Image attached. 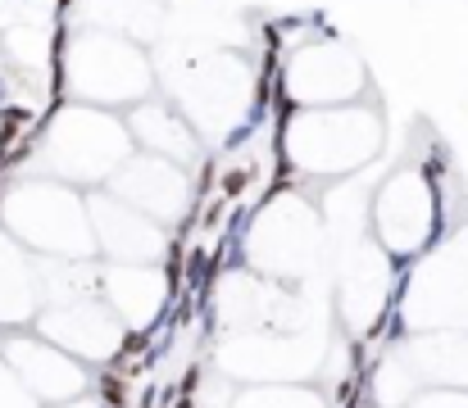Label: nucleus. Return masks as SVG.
Segmentation results:
<instances>
[{"mask_svg":"<svg viewBox=\"0 0 468 408\" xmlns=\"http://www.w3.org/2000/svg\"><path fill=\"white\" fill-rule=\"evenodd\" d=\"M5 227L18 246L46 259H91V214L87 200L59 182H27L5 200Z\"/></svg>","mask_w":468,"mask_h":408,"instance_id":"nucleus-3","label":"nucleus"},{"mask_svg":"<svg viewBox=\"0 0 468 408\" xmlns=\"http://www.w3.org/2000/svg\"><path fill=\"white\" fill-rule=\"evenodd\" d=\"M69 82L91 105H142L151 96V64L128 37L82 32L69 50Z\"/></svg>","mask_w":468,"mask_h":408,"instance_id":"nucleus-7","label":"nucleus"},{"mask_svg":"<svg viewBox=\"0 0 468 408\" xmlns=\"http://www.w3.org/2000/svg\"><path fill=\"white\" fill-rule=\"evenodd\" d=\"M128 136H133V145H142L146 154L168 159V163H177V168H191L196 154H200L196 128H191L177 110L155 105V100H142V105L128 114Z\"/></svg>","mask_w":468,"mask_h":408,"instance_id":"nucleus-15","label":"nucleus"},{"mask_svg":"<svg viewBox=\"0 0 468 408\" xmlns=\"http://www.w3.org/2000/svg\"><path fill=\"white\" fill-rule=\"evenodd\" d=\"M55 408H105V404H101V395L91 391V395H78V400H69V404H55Z\"/></svg>","mask_w":468,"mask_h":408,"instance_id":"nucleus-22","label":"nucleus"},{"mask_svg":"<svg viewBox=\"0 0 468 408\" xmlns=\"http://www.w3.org/2000/svg\"><path fill=\"white\" fill-rule=\"evenodd\" d=\"M400 350L423 386L468 391V331H423L400 340Z\"/></svg>","mask_w":468,"mask_h":408,"instance_id":"nucleus-17","label":"nucleus"},{"mask_svg":"<svg viewBox=\"0 0 468 408\" xmlns=\"http://www.w3.org/2000/svg\"><path fill=\"white\" fill-rule=\"evenodd\" d=\"M46 159L69 182H110L133 159V136H128V123L91 105H73L50 123Z\"/></svg>","mask_w":468,"mask_h":408,"instance_id":"nucleus-5","label":"nucleus"},{"mask_svg":"<svg viewBox=\"0 0 468 408\" xmlns=\"http://www.w3.org/2000/svg\"><path fill=\"white\" fill-rule=\"evenodd\" d=\"M419 391H423V382H419V372L410 368V359H405L400 345L387 350V354L378 359V368L368 372V400H373V408H405Z\"/></svg>","mask_w":468,"mask_h":408,"instance_id":"nucleus-18","label":"nucleus"},{"mask_svg":"<svg viewBox=\"0 0 468 408\" xmlns=\"http://www.w3.org/2000/svg\"><path fill=\"white\" fill-rule=\"evenodd\" d=\"M87 214H91L96 255H105L110 264H159L168 255L164 227L155 218L137 214L133 204H123L119 195H91Z\"/></svg>","mask_w":468,"mask_h":408,"instance_id":"nucleus-12","label":"nucleus"},{"mask_svg":"<svg viewBox=\"0 0 468 408\" xmlns=\"http://www.w3.org/2000/svg\"><path fill=\"white\" fill-rule=\"evenodd\" d=\"M391 295H396V264L382 255V246L373 236L341 241V268H336V318H341V327L355 340L373 336L391 313Z\"/></svg>","mask_w":468,"mask_h":408,"instance_id":"nucleus-8","label":"nucleus"},{"mask_svg":"<svg viewBox=\"0 0 468 408\" xmlns=\"http://www.w3.org/2000/svg\"><path fill=\"white\" fill-rule=\"evenodd\" d=\"M110 195H119L123 204H133L137 214L155 218L159 227L177 223L191 204V182L186 168L155 159V154H133L114 177H110Z\"/></svg>","mask_w":468,"mask_h":408,"instance_id":"nucleus-13","label":"nucleus"},{"mask_svg":"<svg viewBox=\"0 0 468 408\" xmlns=\"http://www.w3.org/2000/svg\"><path fill=\"white\" fill-rule=\"evenodd\" d=\"M37 313H41L37 259H32L9 232H0V327H5V331L32 327Z\"/></svg>","mask_w":468,"mask_h":408,"instance_id":"nucleus-16","label":"nucleus"},{"mask_svg":"<svg viewBox=\"0 0 468 408\" xmlns=\"http://www.w3.org/2000/svg\"><path fill=\"white\" fill-rule=\"evenodd\" d=\"M228 408H332V404L310 382H269V386H237Z\"/></svg>","mask_w":468,"mask_h":408,"instance_id":"nucleus-19","label":"nucleus"},{"mask_svg":"<svg viewBox=\"0 0 468 408\" xmlns=\"http://www.w3.org/2000/svg\"><path fill=\"white\" fill-rule=\"evenodd\" d=\"M282 82L301 110H327V105H350L364 91V68H359L355 50H346L336 41H314L287 59Z\"/></svg>","mask_w":468,"mask_h":408,"instance_id":"nucleus-11","label":"nucleus"},{"mask_svg":"<svg viewBox=\"0 0 468 408\" xmlns=\"http://www.w3.org/2000/svg\"><path fill=\"white\" fill-rule=\"evenodd\" d=\"M382 145V123L373 110L359 105H327V110H301L282 128V154L296 173L332 182L355 168H364Z\"/></svg>","mask_w":468,"mask_h":408,"instance_id":"nucleus-1","label":"nucleus"},{"mask_svg":"<svg viewBox=\"0 0 468 408\" xmlns=\"http://www.w3.org/2000/svg\"><path fill=\"white\" fill-rule=\"evenodd\" d=\"M0 408H37V400L23 391V382L14 377V368L0 359Z\"/></svg>","mask_w":468,"mask_h":408,"instance_id":"nucleus-21","label":"nucleus"},{"mask_svg":"<svg viewBox=\"0 0 468 408\" xmlns=\"http://www.w3.org/2000/svg\"><path fill=\"white\" fill-rule=\"evenodd\" d=\"M327 345L314 331H228L214 363L237 386H269V382H310L318 377Z\"/></svg>","mask_w":468,"mask_h":408,"instance_id":"nucleus-6","label":"nucleus"},{"mask_svg":"<svg viewBox=\"0 0 468 408\" xmlns=\"http://www.w3.org/2000/svg\"><path fill=\"white\" fill-rule=\"evenodd\" d=\"M437 223H441L437 186L428 182L419 163L396 168L368 204V236L382 246L391 264H410L428 255V246L437 241Z\"/></svg>","mask_w":468,"mask_h":408,"instance_id":"nucleus-4","label":"nucleus"},{"mask_svg":"<svg viewBox=\"0 0 468 408\" xmlns=\"http://www.w3.org/2000/svg\"><path fill=\"white\" fill-rule=\"evenodd\" d=\"M405 408H468V391H455V386H423Z\"/></svg>","mask_w":468,"mask_h":408,"instance_id":"nucleus-20","label":"nucleus"},{"mask_svg":"<svg viewBox=\"0 0 468 408\" xmlns=\"http://www.w3.org/2000/svg\"><path fill=\"white\" fill-rule=\"evenodd\" d=\"M96 295L128 327V336H142L155 327L168 304V272L164 264H101Z\"/></svg>","mask_w":468,"mask_h":408,"instance_id":"nucleus-14","label":"nucleus"},{"mask_svg":"<svg viewBox=\"0 0 468 408\" xmlns=\"http://www.w3.org/2000/svg\"><path fill=\"white\" fill-rule=\"evenodd\" d=\"M323 250H327L323 209L310 204L301 191L273 195V200L250 218V232H246V241H241L246 268L269 277V281H282V286H301V281L318 268Z\"/></svg>","mask_w":468,"mask_h":408,"instance_id":"nucleus-2","label":"nucleus"},{"mask_svg":"<svg viewBox=\"0 0 468 408\" xmlns=\"http://www.w3.org/2000/svg\"><path fill=\"white\" fill-rule=\"evenodd\" d=\"M32 327H37L41 340L59 345L64 354H73V359L87 363V368H110V363L133 345L128 327L105 309L101 295L69 299V304H46Z\"/></svg>","mask_w":468,"mask_h":408,"instance_id":"nucleus-9","label":"nucleus"},{"mask_svg":"<svg viewBox=\"0 0 468 408\" xmlns=\"http://www.w3.org/2000/svg\"><path fill=\"white\" fill-rule=\"evenodd\" d=\"M0 359L14 368V377L37 400V408L69 404L78 395H91V386H96V377H91L87 363H78L59 345L41 340L37 331H9L0 340Z\"/></svg>","mask_w":468,"mask_h":408,"instance_id":"nucleus-10","label":"nucleus"}]
</instances>
